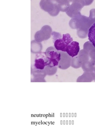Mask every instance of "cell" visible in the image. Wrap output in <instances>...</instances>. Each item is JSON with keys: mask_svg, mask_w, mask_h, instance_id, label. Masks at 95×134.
<instances>
[{"mask_svg": "<svg viewBox=\"0 0 95 134\" xmlns=\"http://www.w3.org/2000/svg\"><path fill=\"white\" fill-rule=\"evenodd\" d=\"M59 33H57V36L52 34L54 47L59 51L66 52L67 46L73 41V38L69 34H63L62 37H59Z\"/></svg>", "mask_w": 95, "mask_h": 134, "instance_id": "6da1fadb", "label": "cell"}, {"mask_svg": "<svg viewBox=\"0 0 95 134\" xmlns=\"http://www.w3.org/2000/svg\"><path fill=\"white\" fill-rule=\"evenodd\" d=\"M49 65V60L45 52H40L36 54L32 67L35 71H41Z\"/></svg>", "mask_w": 95, "mask_h": 134, "instance_id": "7a4b0ae2", "label": "cell"}, {"mask_svg": "<svg viewBox=\"0 0 95 134\" xmlns=\"http://www.w3.org/2000/svg\"><path fill=\"white\" fill-rule=\"evenodd\" d=\"M45 54L49 62V66L52 67L57 66L61 60V54L55 47H50L47 48Z\"/></svg>", "mask_w": 95, "mask_h": 134, "instance_id": "3957f363", "label": "cell"}, {"mask_svg": "<svg viewBox=\"0 0 95 134\" xmlns=\"http://www.w3.org/2000/svg\"><path fill=\"white\" fill-rule=\"evenodd\" d=\"M80 51V46L78 42L73 41L67 46L66 52L69 56L74 58L77 55Z\"/></svg>", "mask_w": 95, "mask_h": 134, "instance_id": "277c9868", "label": "cell"}, {"mask_svg": "<svg viewBox=\"0 0 95 134\" xmlns=\"http://www.w3.org/2000/svg\"><path fill=\"white\" fill-rule=\"evenodd\" d=\"M89 40L95 48V22L91 26L88 33Z\"/></svg>", "mask_w": 95, "mask_h": 134, "instance_id": "5b68a950", "label": "cell"}, {"mask_svg": "<svg viewBox=\"0 0 95 134\" xmlns=\"http://www.w3.org/2000/svg\"><path fill=\"white\" fill-rule=\"evenodd\" d=\"M90 65L93 70V71H95V60H92L90 62Z\"/></svg>", "mask_w": 95, "mask_h": 134, "instance_id": "8992f818", "label": "cell"}, {"mask_svg": "<svg viewBox=\"0 0 95 134\" xmlns=\"http://www.w3.org/2000/svg\"><path fill=\"white\" fill-rule=\"evenodd\" d=\"M93 53H92V54H91L90 56H91V58L92 59V60H95V51L93 52Z\"/></svg>", "mask_w": 95, "mask_h": 134, "instance_id": "52a82bcc", "label": "cell"}, {"mask_svg": "<svg viewBox=\"0 0 95 134\" xmlns=\"http://www.w3.org/2000/svg\"><path fill=\"white\" fill-rule=\"evenodd\" d=\"M94 73H95V72H94Z\"/></svg>", "mask_w": 95, "mask_h": 134, "instance_id": "ba28073f", "label": "cell"}, {"mask_svg": "<svg viewBox=\"0 0 95 134\" xmlns=\"http://www.w3.org/2000/svg\"></svg>", "mask_w": 95, "mask_h": 134, "instance_id": "9c48e42d", "label": "cell"}]
</instances>
